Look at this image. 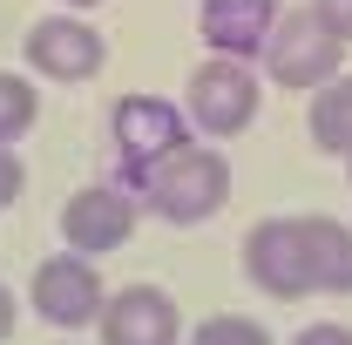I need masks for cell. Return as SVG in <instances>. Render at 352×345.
<instances>
[{
  "mask_svg": "<svg viewBox=\"0 0 352 345\" xmlns=\"http://www.w3.org/2000/svg\"><path fill=\"white\" fill-rule=\"evenodd\" d=\"M54 345H75V339H54Z\"/></svg>",
  "mask_w": 352,
  "mask_h": 345,
  "instance_id": "d6986e66",
  "label": "cell"
},
{
  "mask_svg": "<svg viewBox=\"0 0 352 345\" xmlns=\"http://www.w3.org/2000/svg\"><path fill=\"white\" fill-rule=\"evenodd\" d=\"M278 27V0H204L197 7V34L210 54H230V61H258L264 41Z\"/></svg>",
  "mask_w": 352,
  "mask_h": 345,
  "instance_id": "30bf717a",
  "label": "cell"
},
{
  "mask_svg": "<svg viewBox=\"0 0 352 345\" xmlns=\"http://www.w3.org/2000/svg\"><path fill=\"white\" fill-rule=\"evenodd\" d=\"M244 278L278 304L352 298V223L339 216H264L244 230Z\"/></svg>",
  "mask_w": 352,
  "mask_h": 345,
  "instance_id": "6da1fadb",
  "label": "cell"
},
{
  "mask_svg": "<svg viewBox=\"0 0 352 345\" xmlns=\"http://www.w3.org/2000/svg\"><path fill=\"white\" fill-rule=\"evenodd\" d=\"M102 298H109V285H102V271L95 258L82 251H54V258L34 264V278H28V304H34V318L54 325V332H88L95 318H102Z\"/></svg>",
  "mask_w": 352,
  "mask_h": 345,
  "instance_id": "8992f818",
  "label": "cell"
},
{
  "mask_svg": "<svg viewBox=\"0 0 352 345\" xmlns=\"http://www.w3.org/2000/svg\"><path fill=\"white\" fill-rule=\"evenodd\" d=\"M34 122H41V88H34V75L0 68V149H14Z\"/></svg>",
  "mask_w": 352,
  "mask_h": 345,
  "instance_id": "7c38bea8",
  "label": "cell"
},
{
  "mask_svg": "<svg viewBox=\"0 0 352 345\" xmlns=\"http://www.w3.org/2000/svg\"><path fill=\"white\" fill-rule=\"evenodd\" d=\"M258 75L271 88H325L332 75H346V41L311 14V7H278V27H271V41L258 54Z\"/></svg>",
  "mask_w": 352,
  "mask_h": 345,
  "instance_id": "277c9868",
  "label": "cell"
},
{
  "mask_svg": "<svg viewBox=\"0 0 352 345\" xmlns=\"http://www.w3.org/2000/svg\"><path fill=\"white\" fill-rule=\"evenodd\" d=\"M346 176H352V156H346Z\"/></svg>",
  "mask_w": 352,
  "mask_h": 345,
  "instance_id": "ffe728a7",
  "label": "cell"
},
{
  "mask_svg": "<svg viewBox=\"0 0 352 345\" xmlns=\"http://www.w3.org/2000/svg\"><path fill=\"white\" fill-rule=\"evenodd\" d=\"M54 7H68V14H88V7H102V0H54Z\"/></svg>",
  "mask_w": 352,
  "mask_h": 345,
  "instance_id": "ac0fdd59",
  "label": "cell"
},
{
  "mask_svg": "<svg viewBox=\"0 0 352 345\" xmlns=\"http://www.w3.org/2000/svg\"><path fill=\"white\" fill-rule=\"evenodd\" d=\"M258 102H264V75L258 61H230V54H210L190 88H183V115L204 142H230L258 122Z\"/></svg>",
  "mask_w": 352,
  "mask_h": 345,
  "instance_id": "5b68a950",
  "label": "cell"
},
{
  "mask_svg": "<svg viewBox=\"0 0 352 345\" xmlns=\"http://www.w3.org/2000/svg\"><path fill=\"white\" fill-rule=\"evenodd\" d=\"M21 54H28V75H41V82H68V88H75V82H95V75H102L109 41H102V27H95V21L68 14V7H54V14H41V21L28 27Z\"/></svg>",
  "mask_w": 352,
  "mask_h": 345,
  "instance_id": "52a82bcc",
  "label": "cell"
},
{
  "mask_svg": "<svg viewBox=\"0 0 352 345\" xmlns=\"http://www.w3.org/2000/svg\"><path fill=\"white\" fill-rule=\"evenodd\" d=\"M0 339H14V291L0 285Z\"/></svg>",
  "mask_w": 352,
  "mask_h": 345,
  "instance_id": "e0dca14e",
  "label": "cell"
},
{
  "mask_svg": "<svg viewBox=\"0 0 352 345\" xmlns=\"http://www.w3.org/2000/svg\"><path fill=\"white\" fill-rule=\"evenodd\" d=\"M183 345H278L258 318H237V311H217V318H197Z\"/></svg>",
  "mask_w": 352,
  "mask_h": 345,
  "instance_id": "4fadbf2b",
  "label": "cell"
},
{
  "mask_svg": "<svg viewBox=\"0 0 352 345\" xmlns=\"http://www.w3.org/2000/svg\"><path fill=\"white\" fill-rule=\"evenodd\" d=\"M109 142H116V183L135 197L142 176L190 142V115H183V102H170V95H122L109 109Z\"/></svg>",
  "mask_w": 352,
  "mask_h": 345,
  "instance_id": "3957f363",
  "label": "cell"
},
{
  "mask_svg": "<svg viewBox=\"0 0 352 345\" xmlns=\"http://www.w3.org/2000/svg\"><path fill=\"white\" fill-rule=\"evenodd\" d=\"M95 339L102 345H183L190 339V318L163 285H122L102 298L95 318Z\"/></svg>",
  "mask_w": 352,
  "mask_h": 345,
  "instance_id": "9c48e42d",
  "label": "cell"
},
{
  "mask_svg": "<svg viewBox=\"0 0 352 345\" xmlns=\"http://www.w3.org/2000/svg\"><path fill=\"white\" fill-rule=\"evenodd\" d=\"M305 129L318 142V156H352V75H332L325 88H311Z\"/></svg>",
  "mask_w": 352,
  "mask_h": 345,
  "instance_id": "8fae6325",
  "label": "cell"
},
{
  "mask_svg": "<svg viewBox=\"0 0 352 345\" xmlns=\"http://www.w3.org/2000/svg\"><path fill=\"white\" fill-rule=\"evenodd\" d=\"M305 7H311V14H318V21H325V27H332V34L352 47V0H305Z\"/></svg>",
  "mask_w": 352,
  "mask_h": 345,
  "instance_id": "9a60e30c",
  "label": "cell"
},
{
  "mask_svg": "<svg viewBox=\"0 0 352 345\" xmlns=\"http://www.w3.org/2000/svg\"><path fill=\"white\" fill-rule=\"evenodd\" d=\"M135 203L149 216H163L170 230H197L230 203V156L217 142H183L176 156H163L156 170L142 176Z\"/></svg>",
  "mask_w": 352,
  "mask_h": 345,
  "instance_id": "7a4b0ae2",
  "label": "cell"
},
{
  "mask_svg": "<svg viewBox=\"0 0 352 345\" xmlns=\"http://www.w3.org/2000/svg\"><path fill=\"white\" fill-rule=\"evenodd\" d=\"M135 223H142V203L122 183H88L61 203V244L82 251V258H109L135 237Z\"/></svg>",
  "mask_w": 352,
  "mask_h": 345,
  "instance_id": "ba28073f",
  "label": "cell"
},
{
  "mask_svg": "<svg viewBox=\"0 0 352 345\" xmlns=\"http://www.w3.org/2000/svg\"><path fill=\"white\" fill-rule=\"evenodd\" d=\"M292 345H352V325H332V318H318V325H305Z\"/></svg>",
  "mask_w": 352,
  "mask_h": 345,
  "instance_id": "2e32d148",
  "label": "cell"
},
{
  "mask_svg": "<svg viewBox=\"0 0 352 345\" xmlns=\"http://www.w3.org/2000/svg\"><path fill=\"white\" fill-rule=\"evenodd\" d=\"M28 190V163L14 149H0V210H14V197Z\"/></svg>",
  "mask_w": 352,
  "mask_h": 345,
  "instance_id": "5bb4252c",
  "label": "cell"
}]
</instances>
